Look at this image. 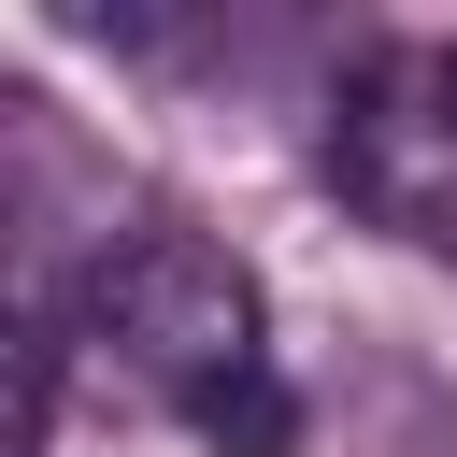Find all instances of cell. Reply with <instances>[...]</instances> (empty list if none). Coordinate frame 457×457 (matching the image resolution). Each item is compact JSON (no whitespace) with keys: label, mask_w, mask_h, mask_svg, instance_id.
I'll list each match as a JSON object with an SVG mask.
<instances>
[{"label":"cell","mask_w":457,"mask_h":457,"mask_svg":"<svg viewBox=\"0 0 457 457\" xmlns=\"http://www.w3.org/2000/svg\"><path fill=\"white\" fill-rule=\"evenodd\" d=\"M86 343H100L143 400H171L200 443H243V457L286 443L271 314H257V271H243L228 243H200V228H129V243H100V271H86Z\"/></svg>","instance_id":"cell-1"},{"label":"cell","mask_w":457,"mask_h":457,"mask_svg":"<svg viewBox=\"0 0 457 457\" xmlns=\"http://www.w3.org/2000/svg\"><path fill=\"white\" fill-rule=\"evenodd\" d=\"M328 186L371 228L457 257V43H371L343 71V100H328Z\"/></svg>","instance_id":"cell-2"}]
</instances>
